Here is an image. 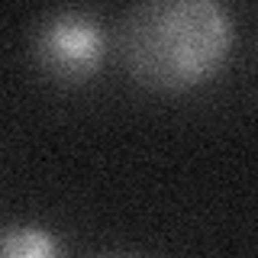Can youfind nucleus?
Segmentation results:
<instances>
[{
    "instance_id": "f257e3e1",
    "label": "nucleus",
    "mask_w": 258,
    "mask_h": 258,
    "mask_svg": "<svg viewBox=\"0 0 258 258\" xmlns=\"http://www.w3.org/2000/svg\"><path fill=\"white\" fill-rule=\"evenodd\" d=\"M236 42L232 13L216 0H152L119 23V55L152 91H190L226 64Z\"/></svg>"
},
{
    "instance_id": "f03ea898",
    "label": "nucleus",
    "mask_w": 258,
    "mask_h": 258,
    "mask_svg": "<svg viewBox=\"0 0 258 258\" xmlns=\"http://www.w3.org/2000/svg\"><path fill=\"white\" fill-rule=\"evenodd\" d=\"M32 55L55 84H84L103 61V29L84 10H55L36 26Z\"/></svg>"
},
{
    "instance_id": "7ed1b4c3",
    "label": "nucleus",
    "mask_w": 258,
    "mask_h": 258,
    "mask_svg": "<svg viewBox=\"0 0 258 258\" xmlns=\"http://www.w3.org/2000/svg\"><path fill=\"white\" fill-rule=\"evenodd\" d=\"M0 258H68L61 239L39 223L0 226Z\"/></svg>"
},
{
    "instance_id": "20e7f679",
    "label": "nucleus",
    "mask_w": 258,
    "mask_h": 258,
    "mask_svg": "<svg viewBox=\"0 0 258 258\" xmlns=\"http://www.w3.org/2000/svg\"><path fill=\"white\" fill-rule=\"evenodd\" d=\"M113 258H123V255H113Z\"/></svg>"
}]
</instances>
